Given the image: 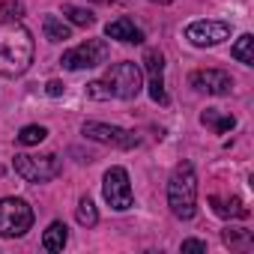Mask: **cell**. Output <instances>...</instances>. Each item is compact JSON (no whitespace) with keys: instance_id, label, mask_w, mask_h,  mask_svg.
<instances>
[{"instance_id":"cell-1","label":"cell","mask_w":254,"mask_h":254,"mask_svg":"<svg viewBox=\"0 0 254 254\" xmlns=\"http://www.w3.org/2000/svg\"><path fill=\"white\" fill-rule=\"evenodd\" d=\"M33 63V36L21 21L0 24V75L18 78Z\"/></svg>"},{"instance_id":"cell-2","label":"cell","mask_w":254,"mask_h":254,"mask_svg":"<svg viewBox=\"0 0 254 254\" xmlns=\"http://www.w3.org/2000/svg\"><path fill=\"white\" fill-rule=\"evenodd\" d=\"M168 206L183 221L194 218V212H197V174L189 162L177 165V171L168 183Z\"/></svg>"},{"instance_id":"cell-3","label":"cell","mask_w":254,"mask_h":254,"mask_svg":"<svg viewBox=\"0 0 254 254\" xmlns=\"http://www.w3.org/2000/svg\"><path fill=\"white\" fill-rule=\"evenodd\" d=\"M105 84H108V90H111V96L114 99H135L138 93H141V87H144V69L138 66V63H132V60H123V63H114V66H108V72H105Z\"/></svg>"},{"instance_id":"cell-4","label":"cell","mask_w":254,"mask_h":254,"mask_svg":"<svg viewBox=\"0 0 254 254\" xmlns=\"http://www.w3.org/2000/svg\"><path fill=\"white\" fill-rule=\"evenodd\" d=\"M12 168L21 180L27 183H48L54 177H60L63 171V162L54 156V153H42V156H30V153H18L12 159Z\"/></svg>"},{"instance_id":"cell-5","label":"cell","mask_w":254,"mask_h":254,"mask_svg":"<svg viewBox=\"0 0 254 254\" xmlns=\"http://www.w3.org/2000/svg\"><path fill=\"white\" fill-rule=\"evenodd\" d=\"M33 227V206L21 197H3L0 200V236L15 239L24 236Z\"/></svg>"},{"instance_id":"cell-6","label":"cell","mask_w":254,"mask_h":254,"mask_svg":"<svg viewBox=\"0 0 254 254\" xmlns=\"http://www.w3.org/2000/svg\"><path fill=\"white\" fill-rule=\"evenodd\" d=\"M81 135L96 141V144H108V147H117V150H135L141 144V138L129 129H120V126H108V123H99V120H87L81 126Z\"/></svg>"},{"instance_id":"cell-7","label":"cell","mask_w":254,"mask_h":254,"mask_svg":"<svg viewBox=\"0 0 254 254\" xmlns=\"http://www.w3.org/2000/svg\"><path fill=\"white\" fill-rule=\"evenodd\" d=\"M108 54H111V51H108V42H102V39H87V42H81V45L63 51L60 63H63L66 69L78 72V69H93V66L105 63Z\"/></svg>"},{"instance_id":"cell-8","label":"cell","mask_w":254,"mask_h":254,"mask_svg":"<svg viewBox=\"0 0 254 254\" xmlns=\"http://www.w3.org/2000/svg\"><path fill=\"white\" fill-rule=\"evenodd\" d=\"M102 194L108 200L111 209L117 212H126L132 206V183H129V174H126V168H111L102 180Z\"/></svg>"},{"instance_id":"cell-9","label":"cell","mask_w":254,"mask_h":254,"mask_svg":"<svg viewBox=\"0 0 254 254\" xmlns=\"http://www.w3.org/2000/svg\"><path fill=\"white\" fill-rule=\"evenodd\" d=\"M186 39L197 48H212V45H221L224 39H230V24H224V21H191L186 27Z\"/></svg>"},{"instance_id":"cell-10","label":"cell","mask_w":254,"mask_h":254,"mask_svg":"<svg viewBox=\"0 0 254 254\" xmlns=\"http://www.w3.org/2000/svg\"><path fill=\"white\" fill-rule=\"evenodd\" d=\"M144 72H147L150 99L159 102V105H168V93H165V54L159 48H147L144 51Z\"/></svg>"},{"instance_id":"cell-11","label":"cell","mask_w":254,"mask_h":254,"mask_svg":"<svg viewBox=\"0 0 254 254\" xmlns=\"http://www.w3.org/2000/svg\"><path fill=\"white\" fill-rule=\"evenodd\" d=\"M189 84L200 93H209V96H227L233 90V78L224 69H197V72H191Z\"/></svg>"},{"instance_id":"cell-12","label":"cell","mask_w":254,"mask_h":254,"mask_svg":"<svg viewBox=\"0 0 254 254\" xmlns=\"http://www.w3.org/2000/svg\"><path fill=\"white\" fill-rule=\"evenodd\" d=\"M105 36L108 39H117V42H129V45H141L144 42V30L135 27L132 18H117V21H108L105 24Z\"/></svg>"},{"instance_id":"cell-13","label":"cell","mask_w":254,"mask_h":254,"mask_svg":"<svg viewBox=\"0 0 254 254\" xmlns=\"http://www.w3.org/2000/svg\"><path fill=\"white\" fill-rule=\"evenodd\" d=\"M200 123L206 126V129H212L215 135H224V132H230L233 126H236V117L227 114V111H221V108H206L200 114Z\"/></svg>"},{"instance_id":"cell-14","label":"cell","mask_w":254,"mask_h":254,"mask_svg":"<svg viewBox=\"0 0 254 254\" xmlns=\"http://www.w3.org/2000/svg\"><path fill=\"white\" fill-rule=\"evenodd\" d=\"M209 206H212V212L221 215V218H248V206H245L239 197L224 200V197L212 194V197H209Z\"/></svg>"},{"instance_id":"cell-15","label":"cell","mask_w":254,"mask_h":254,"mask_svg":"<svg viewBox=\"0 0 254 254\" xmlns=\"http://www.w3.org/2000/svg\"><path fill=\"white\" fill-rule=\"evenodd\" d=\"M66 242H69V227L63 221H51L48 230L42 233V248L45 251H63Z\"/></svg>"},{"instance_id":"cell-16","label":"cell","mask_w":254,"mask_h":254,"mask_svg":"<svg viewBox=\"0 0 254 254\" xmlns=\"http://www.w3.org/2000/svg\"><path fill=\"white\" fill-rule=\"evenodd\" d=\"M42 30H45V39H48V42H66V39L72 36L69 24L60 21L57 15H45V18H42Z\"/></svg>"},{"instance_id":"cell-17","label":"cell","mask_w":254,"mask_h":254,"mask_svg":"<svg viewBox=\"0 0 254 254\" xmlns=\"http://www.w3.org/2000/svg\"><path fill=\"white\" fill-rule=\"evenodd\" d=\"M230 57L239 60L242 66H254V36H251V33H242V36L233 42Z\"/></svg>"},{"instance_id":"cell-18","label":"cell","mask_w":254,"mask_h":254,"mask_svg":"<svg viewBox=\"0 0 254 254\" xmlns=\"http://www.w3.org/2000/svg\"><path fill=\"white\" fill-rule=\"evenodd\" d=\"M75 218H78L81 227H96V221H99L96 203H93L90 197H81V200H78V209H75Z\"/></svg>"},{"instance_id":"cell-19","label":"cell","mask_w":254,"mask_h":254,"mask_svg":"<svg viewBox=\"0 0 254 254\" xmlns=\"http://www.w3.org/2000/svg\"><path fill=\"white\" fill-rule=\"evenodd\" d=\"M48 138V129L45 126H24V129L18 132V144L21 147H36Z\"/></svg>"},{"instance_id":"cell-20","label":"cell","mask_w":254,"mask_h":254,"mask_svg":"<svg viewBox=\"0 0 254 254\" xmlns=\"http://www.w3.org/2000/svg\"><path fill=\"white\" fill-rule=\"evenodd\" d=\"M63 15H66L72 24H78V27H90V24L96 21L90 9H84V6H75V3H63Z\"/></svg>"},{"instance_id":"cell-21","label":"cell","mask_w":254,"mask_h":254,"mask_svg":"<svg viewBox=\"0 0 254 254\" xmlns=\"http://www.w3.org/2000/svg\"><path fill=\"white\" fill-rule=\"evenodd\" d=\"M221 239H224L227 248H236L239 242H251V233H248L245 227H227V230L221 233Z\"/></svg>"},{"instance_id":"cell-22","label":"cell","mask_w":254,"mask_h":254,"mask_svg":"<svg viewBox=\"0 0 254 254\" xmlns=\"http://www.w3.org/2000/svg\"><path fill=\"white\" fill-rule=\"evenodd\" d=\"M21 15H24V6L18 0H3L0 3V18L3 21H21Z\"/></svg>"},{"instance_id":"cell-23","label":"cell","mask_w":254,"mask_h":254,"mask_svg":"<svg viewBox=\"0 0 254 254\" xmlns=\"http://www.w3.org/2000/svg\"><path fill=\"white\" fill-rule=\"evenodd\" d=\"M87 96H90V99H99V102H105V99H114L105 81H93V84L87 87Z\"/></svg>"},{"instance_id":"cell-24","label":"cell","mask_w":254,"mask_h":254,"mask_svg":"<svg viewBox=\"0 0 254 254\" xmlns=\"http://www.w3.org/2000/svg\"><path fill=\"white\" fill-rule=\"evenodd\" d=\"M180 251H183V254H189V251L203 254V251H206V242H203V239H186V242L180 245Z\"/></svg>"},{"instance_id":"cell-25","label":"cell","mask_w":254,"mask_h":254,"mask_svg":"<svg viewBox=\"0 0 254 254\" xmlns=\"http://www.w3.org/2000/svg\"><path fill=\"white\" fill-rule=\"evenodd\" d=\"M63 90H66V87H63V81H48V84H45V93H48V96H54V99H57V96H63Z\"/></svg>"},{"instance_id":"cell-26","label":"cell","mask_w":254,"mask_h":254,"mask_svg":"<svg viewBox=\"0 0 254 254\" xmlns=\"http://www.w3.org/2000/svg\"><path fill=\"white\" fill-rule=\"evenodd\" d=\"M93 3H105V6H111V3H129V0H93Z\"/></svg>"},{"instance_id":"cell-27","label":"cell","mask_w":254,"mask_h":254,"mask_svg":"<svg viewBox=\"0 0 254 254\" xmlns=\"http://www.w3.org/2000/svg\"><path fill=\"white\" fill-rule=\"evenodd\" d=\"M150 3H174V0H150Z\"/></svg>"},{"instance_id":"cell-28","label":"cell","mask_w":254,"mask_h":254,"mask_svg":"<svg viewBox=\"0 0 254 254\" xmlns=\"http://www.w3.org/2000/svg\"><path fill=\"white\" fill-rule=\"evenodd\" d=\"M0 174H3V168H0Z\"/></svg>"}]
</instances>
